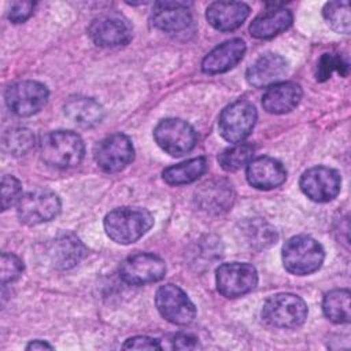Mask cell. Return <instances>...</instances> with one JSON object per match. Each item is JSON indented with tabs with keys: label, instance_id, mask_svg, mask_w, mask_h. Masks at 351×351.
Returning <instances> with one entry per match:
<instances>
[{
	"label": "cell",
	"instance_id": "obj_6",
	"mask_svg": "<svg viewBox=\"0 0 351 351\" xmlns=\"http://www.w3.org/2000/svg\"><path fill=\"white\" fill-rule=\"evenodd\" d=\"M59 196L47 188H36L23 193L16 203V214L25 225H38L52 221L60 213Z\"/></svg>",
	"mask_w": 351,
	"mask_h": 351
},
{
	"label": "cell",
	"instance_id": "obj_15",
	"mask_svg": "<svg viewBox=\"0 0 351 351\" xmlns=\"http://www.w3.org/2000/svg\"><path fill=\"white\" fill-rule=\"evenodd\" d=\"M245 176L251 186L269 191L285 182L287 170L280 160L271 156H259L247 165Z\"/></svg>",
	"mask_w": 351,
	"mask_h": 351
},
{
	"label": "cell",
	"instance_id": "obj_11",
	"mask_svg": "<svg viewBox=\"0 0 351 351\" xmlns=\"http://www.w3.org/2000/svg\"><path fill=\"white\" fill-rule=\"evenodd\" d=\"M88 34L96 45L103 48L126 45L132 40V25L121 14L106 12L90 22Z\"/></svg>",
	"mask_w": 351,
	"mask_h": 351
},
{
	"label": "cell",
	"instance_id": "obj_12",
	"mask_svg": "<svg viewBox=\"0 0 351 351\" xmlns=\"http://www.w3.org/2000/svg\"><path fill=\"white\" fill-rule=\"evenodd\" d=\"M302 192L313 202L326 203L333 200L341 186L340 173L328 166H314L303 171L299 180Z\"/></svg>",
	"mask_w": 351,
	"mask_h": 351
},
{
	"label": "cell",
	"instance_id": "obj_10",
	"mask_svg": "<svg viewBox=\"0 0 351 351\" xmlns=\"http://www.w3.org/2000/svg\"><path fill=\"white\" fill-rule=\"evenodd\" d=\"M160 315L174 325H188L196 317V307L188 295L174 284H165L155 293Z\"/></svg>",
	"mask_w": 351,
	"mask_h": 351
},
{
	"label": "cell",
	"instance_id": "obj_33",
	"mask_svg": "<svg viewBox=\"0 0 351 351\" xmlns=\"http://www.w3.org/2000/svg\"><path fill=\"white\" fill-rule=\"evenodd\" d=\"M162 350H196L200 348L199 340L196 336L185 332H177L169 335L166 339H163V343L160 344Z\"/></svg>",
	"mask_w": 351,
	"mask_h": 351
},
{
	"label": "cell",
	"instance_id": "obj_26",
	"mask_svg": "<svg viewBox=\"0 0 351 351\" xmlns=\"http://www.w3.org/2000/svg\"><path fill=\"white\" fill-rule=\"evenodd\" d=\"M350 291L346 288L329 291L322 300L325 317L335 324H348L350 314Z\"/></svg>",
	"mask_w": 351,
	"mask_h": 351
},
{
	"label": "cell",
	"instance_id": "obj_3",
	"mask_svg": "<svg viewBox=\"0 0 351 351\" xmlns=\"http://www.w3.org/2000/svg\"><path fill=\"white\" fill-rule=\"evenodd\" d=\"M325 259L322 245L311 236L298 234L282 245V263L287 271L307 276L317 271Z\"/></svg>",
	"mask_w": 351,
	"mask_h": 351
},
{
	"label": "cell",
	"instance_id": "obj_14",
	"mask_svg": "<svg viewBox=\"0 0 351 351\" xmlns=\"http://www.w3.org/2000/svg\"><path fill=\"white\" fill-rule=\"evenodd\" d=\"M166 274V263L162 258L148 252L128 256L119 265V277L130 285H145L162 280Z\"/></svg>",
	"mask_w": 351,
	"mask_h": 351
},
{
	"label": "cell",
	"instance_id": "obj_24",
	"mask_svg": "<svg viewBox=\"0 0 351 351\" xmlns=\"http://www.w3.org/2000/svg\"><path fill=\"white\" fill-rule=\"evenodd\" d=\"M64 115L81 128H93L104 118V110L99 101L86 96H70L64 106Z\"/></svg>",
	"mask_w": 351,
	"mask_h": 351
},
{
	"label": "cell",
	"instance_id": "obj_20",
	"mask_svg": "<svg viewBox=\"0 0 351 351\" xmlns=\"http://www.w3.org/2000/svg\"><path fill=\"white\" fill-rule=\"evenodd\" d=\"M269 10L261 12L250 25V34L259 40L271 38L287 30L293 21L292 12L282 4H267Z\"/></svg>",
	"mask_w": 351,
	"mask_h": 351
},
{
	"label": "cell",
	"instance_id": "obj_1",
	"mask_svg": "<svg viewBox=\"0 0 351 351\" xmlns=\"http://www.w3.org/2000/svg\"><path fill=\"white\" fill-rule=\"evenodd\" d=\"M107 236L118 244H132L141 239L154 225L152 214L141 207H118L103 221Z\"/></svg>",
	"mask_w": 351,
	"mask_h": 351
},
{
	"label": "cell",
	"instance_id": "obj_4",
	"mask_svg": "<svg viewBox=\"0 0 351 351\" xmlns=\"http://www.w3.org/2000/svg\"><path fill=\"white\" fill-rule=\"evenodd\" d=\"M306 302L293 293H276L266 299L262 307V318L274 328L292 329L300 326L307 318Z\"/></svg>",
	"mask_w": 351,
	"mask_h": 351
},
{
	"label": "cell",
	"instance_id": "obj_17",
	"mask_svg": "<svg viewBox=\"0 0 351 351\" xmlns=\"http://www.w3.org/2000/svg\"><path fill=\"white\" fill-rule=\"evenodd\" d=\"M245 43L241 38H230L211 49L202 60V70L207 74H219L233 69L245 53Z\"/></svg>",
	"mask_w": 351,
	"mask_h": 351
},
{
	"label": "cell",
	"instance_id": "obj_29",
	"mask_svg": "<svg viewBox=\"0 0 351 351\" xmlns=\"http://www.w3.org/2000/svg\"><path fill=\"white\" fill-rule=\"evenodd\" d=\"M322 15L326 23L337 33H350V5L348 1H329L322 8Z\"/></svg>",
	"mask_w": 351,
	"mask_h": 351
},
{
	"label": "cell",
	"instance_id": "obj_23",
	"mask_svg": "<svg viewBox=\"0 0 351 351\" xmlns=\"http://www.w3.org/2000/svg\"><path fill=\"white\" fill-rule=\"evenodd\" d=\"M192 22L191 12L185 3L159 1L154 5L152 23L166 33H180Z\"/></svg>",
	"mask_w": 351,
	"mask_h": 351
},
{
	"label": "cell",
	"instance_id": "obj_7",
	"mask_svg": "<svg viewBox=\"0 0 351 351\" xmlns=\"http://www.w3.org/2000/svg\"><path fill=\"white\" fill-rule=\"evenodd\" d=\"M48 88L32 80L18 81L10 85L4 93L8 110L18 117H30L43 110L48 101Z\"/></svg>",
	"mask_w": 351,
	"mask_h": 351
},
{
	"label": "cell",
	"instance_id": "obj_34",
	"mask_svg": "<svg viewBox=\"0 0 351 351\" xmlns=\"http://www.w3.org/2000/svg\"><path fill=\"white\" fill-rule=\"evenodd\" d=\"M34 7V1H12L8 11V19L12 23H22L32 16Z\"/></svg>",
	"mask_w": 351,
	"mask_h": 351
},
{
	"label": "cell",
	"instance_id": "obj_30",
	"mask_svg": "<svg viewBox=\"0 0 351 351\" xmlns=\"http://www.w3.org/2000/svg\"><path fill=\"white\" fill-rule=\"evenodd\" d=\"M333 71L346 77L348 74V62L340 53H322L315 67L317 81L324 82L329 80Z\"/></svg>",
	"mask_w": 351,
	"mask_h": 351
},
{
	"label": "cell",
	"instance_id": "obj_32",
	"mask_svg": "<svg viewBox=\"0 0 351 351\" xmlns=\"http://www.w3.org/2000/svg\"><path fill=\"white\" fill-rule=\"evenodd\" d=\"M23 271V262L15 255L10 252L1 254V284L5 285L8 282L15 281L21 277Z\"/></svg>",
	"mask_w": 351,
	"mask_h": 351
},
{
	"label": "cell",
	"instance_id": "obj_5",
	"mask_svg": "<svg viewBox=\"0 0 351 351\" xmlns=\"http://www.w3.org/2000/svg\"><path fill=\"white\" fill-rule=\"evenodd\" d=\"M256 117V110L251 101L236 100L219 114L218 132L223 140L232 144L241 143L251 134Z\"/></svg>",
	"mask_w": 351,
	"mask_h": 351
},
{
	"label": "cell",
	"instance_id": "obj_27",
	"mask_svg": "<svg viewBox=\"0 0 351 351\" xmlns=\"http://www.w3.org/2000/svg\"><path fill=\"white\" fill-rule=\"evenodd\" d=\"M1 144L7 154L12 156H22L34 147L36 137L27 128H12L4 132Z\"/></svg>",
	"mask_w": 351,
	"mask_h": 351
},
{
	"label": "cell",
	"instance_id": "obj_2",
	"mask_svg": "<svg viewBox=\"0 0 351 351\" xmlns=\"http://www.w3.org/2000/svg\"><path fill=\"white\" fill-rule=\"evenodd\" d=\"M85 145L80 134L71 130H53L40 143L41 159L56 169H70L81 163Z\"/></svg>",
	"mask_w": 351,
	"mask_h": 351
},
{
	"label": "cell",
	"instance_id": "obj_31",
	"mask_svg": "<svg viewBox=\"0 0 351 351\" xmlns=\"http://www.w3.org/2000/svg\"><path fill=\"white\" fill-rule=\"evenodd\" d=\"M22 196V185L14 176H3L1 178V210L5 211L19 202Z\"/></svg>",
	"mask_w": 351,
	"mask_h": 351
},
{
	"label": "cell",
	"instance_id": "obj_35",
	"mask_svg": "<svg viewBox=\"0 0 351 351\" xmlns=\"http://www.w3.org/2000/svg\"><path fill=\"white\" fill-rule=\"evenodd\" d=\"M122 348L125 350H162L160 340L148 337V336H133L129 337Z\"/></svg>",
	"mask_w": 351,
	"mask_h": 351
},
{
	"label": "cell",
	"instance_id": "obj_21",
	"mask_svg": "<svg viewBox=\"0 0 351 351\" xmlns=\"http://www.w3.org/2000/svg\"><path fill=\"white\" fill-rule=\"evenodd\" d=\"M48 255L53 267L67 270L77 266L85 258L86 247L74 233H64L51 243Z\"/></svg>",
	"mask_w": 351,
	"mask_h": 351
},
{
	"label": "cell",
	"instance_id": "obj_19",
	"mask_svg": "<svg viewBox=\"0 0 351 351\" xmlns=\"http://www.w3.org/2000/svg\"><path fill=\"white\" fill-rule=\"evenodd\" d=\"M287 60L273 52L259 56L245 73L247 81L254 88H266L278 82L287 73Z\"/></svg>",
	"mask_w": 351,
	"mask_h": 351
},
{
	"label": "cell",
	"instance_id": "obj_36",
	"mask_svg": "<svg viewBox=\"0 0 351 351\" xmlns=\"http://www.w3.org/2000/svg\"><path fill=\"white\" fill-rule=\"evenodd\" d=\"M44 348L52 350L53 347H52L49 343L44 341V340H33V341H30V343L26 346V350H44Z\"/></svg>",
	"mask_w": 351,
	"mask_h": 351
},
{
	"label": "cell",
	"instance_id": "obj_9",
	"mask_svg": "<svg viewBox=\"0 0 351 351\" xmlns=\"http://www.w3.org/2000/svg\"><path fill=\"white\" fill-rule=\"evenodd\" d=\"M156 144L171 156H181L193 149L197 141L195 129L180 118L160 121L154 129Z\"/></svg>",
	"mask_w": 351,
	"mask_h": 351
},
{
	"label": "cell",
	"instance_id": "obj_22",
	"mask_svg": "<svg viewBox=\"0 0 351 351\" xmlns=\"http://www.w3.org/2000/svg\"><path fill=\"white\" fill-rule=\"evenodd\" d=\"M302 88L292 81L270 85L262 96V106L270 114H285L292 111L302 99Z\"/></svg>",
	"mask_w": 351,
	"mask_h": 351
},
{
	"label": "cell",
	"instance_id": "obj_13",
	"mask_svg": "<svg viewBox=\"0 0 351 351\" xmlns=\"http://www.w3.org/2000/svg\"><path fill=\"white\" fill-rule=\"evenodd\" d=\"M95 160L106 173H118L132 163L134 148L130 138L123 133H114L95 147Z\"/></svg>",
	"mask_w": 351,
	"mask_h": 351
},
{
	"label": "cell",
	"instance_id": "obj_8",
	"mask_svg": "<svg viewBox=\"0 0 351 351\" xmlns=\"http://www.w3.org/2000/svg\"><path fill=\"white\" fill-rule=\"evenodd\" d=\"M218 292L229 299L251 292L258 284V271L251 263L228 262L215 270Z\"/></svg>",
	"mask_w": 351,
	"mask_h": 351
},
{
	"label": "cell",
	"instance_id": "obj_28",
	"mask_svg": "<svg viewBox=\"0 0 351 351\" xmlns=\"http://www.w3.org/2000/svg\"><path fill=\"white\" fill-rule=\"evenodd\" d=\"M255 147L250 143H237L225 148L218 155L221 167L226 171H237L254 159Z\"/></svg>",
	"mask_w": 351,
	"mask_h": 351
},
{
	"label": "cell",
	"instance_id": "obj_16",
	"mask_svg": "<svg viewBox=\"0 0 351 351\" xmlns=\"http://www.w3.org/2000/svg\"><path fill=\"white\" fill-rule=\"evenodd\" d=\"M195 197L202 210L211 214H221L232 207L234 200V191L229 181L217 178L202 184L196 191Z\"/></svg>",
	"mask_w": 351,
	"mask_h": 351
},
{
	"label": "cell",
	"instance_id": "obj_18",
	"mask_svg": "<svg viewBox=\"0 0 351 351\" xmlns=\"http://www.w3.org/2000/svg\"><path fill=\"white\" fill-rule=\"evenodd\" d=\"M250 15V7L241 1H214L206 10L207 22L219 32L240 27Z\"/></svg>",
	"mask_w": 351,
	"mask_h": 351
},
{
	"label": "cell",
	"instance_id": "obj_25",
	"mask_svg": "<svg viewBox=\"0 0 351 351\" xmlns=\"http://www.w3.org/2000/svg\"><path fill=\"white\" fill-rule=\"evenodd\" d=\"M207 170V159L197 156L185 162L169 166L162 171V178L169 185H185L196 181Z\"/></svg>",
	"mask_w": 351,
	"mask_h": 351
}]
</instances>
